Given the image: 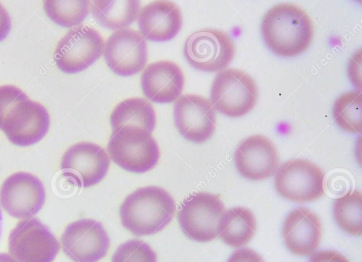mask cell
<instances>
[{"label":"cell","mask_w":362,"mask_h":262,"mask_svg":"<svg viewBox=\"0 0 362 262\" xmlns=\"http://www.w3.org/2000/svg\"><path fill=\"white\" fill-rule=\"evenodd\" d=\"M261 33L274 53L291 57L308 48L314 28L310 16L303 8L293 4L282 3L266 12L261 23Z\"/></svg>","instance_id":"6da1fadb"},{"label":"cell","mask_w":362,"mask_h":262,"mask_svg":"<svg viewBox=\"0 0 362 262\" xmlns=\"http://www.w3.org/2000/svg\"><path fill=\"white\" fill-rule=\"evenodd\" d=\"M175 203L165 189L154 186L136 189L124 200L119 209L121 222L136 236L154 234L171 221Z\"/></svg>","instance_id":"7a4b0ae2"},{"label":"cell","mask_w":362,"mask_h":262,"mask_svg":"<svg viewBox=\"0 0 362 262\" xmlns=\"http://www.w3.org/2000/svg\"><path fill=\"white\" fill-rule=\"evenodd\" d=\"M107 150L116 164L133 173L147 172L160 158L158 145L151 133L134 126H124L112 132Z\"/></svg>","instance_id":"3957f363"},{"label":"cell","mask_w":362,"mask_h":262,"mask_svg":"<svg viewBox=\"0 0 362 262\" xmlns=\"http://www.w3.org/2000/svg\"><path fill=\"white\" fill-rule=\"evenodd\" d=\"M257 88L247 73L226 69L215 77L210 91V101L221 113L231 117L243 116L252 110L257 101Z\"/></svg>","instance_id":"277c9868"},{"label":"cell","mask_w":362,"mask_h":262,"mask_svg":"<svg viewBox=\"0 0 362 262\" xmlns=\"http://www.w3.org/2000/svg\"><path fill=\"white\" fill-rule=\"evenodd\" d=\"M226 212L221 198L200 192L189 195L182 203L177 220L184 234L198 242H209L218 237L219 221Z\"/></svg>","instance_id":"5b68a950"},{"label":"cell","mask_w":362,"mask_h":262,"mask_svg":"<svg viewBox=\"0 0 362 262\" xmlns=\"http://www.w3.org/2000/svg\"><path fill=\"white\" fill-rule=\"evenodd\" d=\"M187 62L194 69L216 72L225 69L235 55V46L224 31L204 28L187 37L183 47Z\"/></svg>","instance_id":"8992f818"},{"label":"cell","mask_w":362,"mask_h":262,"mask_svg":"<svg viewBox=\"0 0 362 262\" xmlns=\"http://www.w3.org/2000/svg\"><path fill=\"white\" fill-rule=\"evenodd\" d=\"M325 173L313 162L295 159L282 164L275 172L274 186L283 198L296 203H306L325 193Z\"/></svg>","instance_id":"52a82bcc"},{"label":"cell","mask_w":362,"mask_h":262,"mask_svg":"<svg viewBox=\"0 0 362 262\" xmlns=\"http://www.w3.org/2000/svg\"><path fill=\"white\" fill-rule=\"evenodd\" d=\"M8 248L16 262H52L60 245L44 224L30 218L18 222L11 231Z\"/></svg>","instance_id":"ba28073f"},{"label":"cell","mask_w":362,"mask_h":262,"mask_svg":"<svg viewBox=\"0 0 362 262\" xmlns=\"http://www.w3.org/2000/svg\"><path fill=\"white\" fill-rule=\"evenodd\" d=\"M103 47V38L97 30L78 25L71 28L59 40L54 51V60L63 72L78 73L99 59Z\"/></svg>","instance_id":"9c48e42d"},{"label":"cell","mask_w":362,"mask_h":262,"mask_svg":"<svg viewBox=\"0 0 362 262\" xmlns=\"http://www.w3.org/2000/svg\"><path fill=\"white\" fill-rule=\"evenodd\" d=\"M110 157L99 144L76 143L64 153L60 163L62 176L78 187L88 188L100 183L107 175Z\"/></svg>","instance_id":"30bf717a"},{"label":"cell","mask_w":362,"mask_h":262,"mask_svg":"<svg viewBox=\"0 0 362 262\" xmlns=\"http://www.w3.org/2000/svg\"><path fill=\"white\" fill-rule=\"evenodd\" d=\"M46 198L45 186L36 176L25 171L7 177L0 187V205L11 217L33 218L43 207Z\"/></svg>","instance_id":"8fae6325"},{"label":"cell","mask_w":362,"mask_h":262,"mask_svg":"<svg viewBox=\"0 0 362 262\" xmlns=\"http://www.w3.org/2000/svg\"><path fill=\"white\" fill-rule=\"evenodd\" d=\"M60 241L64 253L74 262H98L106 256L110 244L103 224L92 219L69 224Z\"/></svg>","instance_id":"7c38bea8"},{"label":"cell","mask_w":362,"mask_h":262,"mask_svg":"<svg viewBox=\"0 0 362 262\" xmlns=\"http://www.w3.org/2000/svg\"><path fill=\"white\" fill-rule=\"evenodd\" d=\"M103 55L109 68L117 75H134L144 69L147 62L146 39L132 28L115 30L104 43Z\"/></svg>","instance_id":"4fadbf2b"},{"label":"cell","mask_w":362,"mask_h":262,"mask_svg":"<svg viewBox=\"0 0 362 262\" xmlns=\"http://www.w3.org/2000/svg\"><path fill=\"white\" fill-rule=\"evenodd\" d=\"M175 125L187 140L201 144L213 135L216 125L215 108L210 100L197 94H185L175 103Z\"/></svg>","instance_id":"5bb4252c"},{"label":"cell","mask_w":362,"mask_h":262,"mask_svg":"<svg viewBox=\"0 0 362 262\" xmlns=\"http://www.w3.org/2000/svg\"><path fill=\"white\" fill-rule=\"evenodd\" d=\"M49 115L40 103L28 98L18 102L6 115L0 130L18 146H30L40 142L47 133Z\"/></svg>","instance_id":"9a60e30c"},{"label":"cell","mask_w":362,"mask_h":262,"mask_svg":"<svg viewBox=\"0 0 362 262\" xmlns=\"http://www.w3.org/2000/svg\"><path fill=\"white\" fill-rule=\"evenodd\" d=\"M235 166L240 174L251 181H261L277 170L279 158L274 143L260 135H252L242 141L234 154Z\"/></svg>","instance_id":"2e32d148"},{"label":"cell","mask_w":362,"mask_h":262,"mask_svg":"<svg viewBox=\"0 0 362 262\" xmlns=\"http://www.w3.org/2000/svg\"><path fill=\"white\" fill-rule=\"evenodd\" d=\"M322 224L315 213L304 207H297L286 216L282 236L287 249L293 254L309 256L319 247Z\"/></svg>","instance_id":"e0dca14e"},{"label":"cell","mask_w":362,"mask_h":262,"mask_svg":"<svg viewBox=\"0 0 362 262\" xmlns=\"http://www.w3.org/2000/svg\"><path fill=\"white\" fill-rule=\"evenodd\" d=\"M185 76L180 67L170 60L149 64L141 76L144 96L158 103H169L177 99L184 88Z\"/></svg>","instance_id":"ac0fdd59"},{"label":"cell","mask_w":362,"mask_h":262,"mask_svg":"<svg viewBox=\"0 0 362 262\" xmlns=\"http://www.w3.org/2000/svg\"><path fill=\"white\" fill-rule=\"evenodd\" d=\"M138 26L142 36L153 42H166L174 38L182 26L178 6L170 1H154L141 8Z\"/></svg>","instance_id":"d6986e66"},{"label":"cell","mask_w":362,"mask_h":262,"mask_svg":"<svg viewBox=\"0 0 362 262\" xmlns=\"http://www.w3.org/2000/svg\"><path fill=\"white\" fill-rule=\"evenodd\" d=\"M256 230L255 217L250 210L243 206L226 210L218 227V236L227 245L240 248L246 245Z\"/></svg>","instance_id":"ffe728a7"},{"label":"cell","mask_w":362,"mask_h":262,"mask_svg":"<svg viewBox=\"0 0 362 262\" xmlns=\"http://www.w3.org/2000/svg\"><path fill=\"white\" fill-rule=\"evenodd\" d=\"M112 132L124 126L142 128L151 133L156 126V115L152 105L140 97L127 98L119 103L110 117Z\"/></svg>","instance_id":"44dd1931"},{"label":"cell","mask_w":362,"mask_h":262,"mask_svg":"<svg viewBox=\"0 0 362 262\" xmlns=\"http://www.w3.org/2000/svg\"><path fill=\"white\" fill-rule=\"evenodd\" d=\"M141 2L129 1H90V11L103 27L117 30L127 28L138 18Z\"/></svg>","instance_id":"7402d4cb"},{"label":"cell","mask_w":362,"mask_h":262,"mask_svg":"<svg viewBox=\"0 0 362 262\" xmlns=\"http://www.w3.org/2000/svg\"><path fill=\"white\" fill-rule=\"evenodd\" d=\"M333 214L335 222L346 233L352 236L362 234V193L349 192L334 200Z\"/></svg>","instance_id":"603a6c76"},{"label":"cell","mask_w":362,"mask_h":262,"mask_svg":"<svg viewBox=\"0 0 362 262\" xmlns=\"http://www.w3.org/2000/svg\"><path fill=\"white\" fill-rule=\"evenodd\" d=\"M333 118L343 130L360 134L362 131V96L361 91H347L335 101Z\"/></svg>","instance_id":"cb8c5ba5"},{"label":"cell","mask_w":362,"mask_h":262,"mask_svg":"<svg viewBox=\"0 0 362 262\" xmlns=\"http://www.w3.org/2000/svg\"><path fill=\"white\" fill-rule=\"evenodd\" d=\"M44 10L55 23L73 27L81 23L90 11V1H45Z\"/></svg>","instance_id":"d4e9b609"},{"label":"cell","mask_w":362,"mask_h":262,"mask_svg":"<svg viewBox=\"0 0 362 262\" xmlns=\"http://www.w3.org/2000/svg\"><path fill=\"white\" fill-rule=\"evenodd\" d=\"M112 262H157V256L147 243L131 239L117 249Z\"/></svg>","instance_id":"484cf974"},{"label":"cell","mask_w":362,"mask_h":262,"mask_svg":"<svg viewBox=\"0 0 362 262\" xmlns=\"http://www.w3.org/2000/svg\"><path fill=\"white\" fill-rule=\"evenodd\" d=\"M28 97L13 85L0 86V126L8 112L21 101Z\"/></svg>","instance_id":"4316f807"},{"label":"cell","mask_w":362,"mask_h":262,"mask_svg":"<svg viewBox=\"0 0 362 262\" xmlns=\"http://www.w3.org/2000/svg\"><path fill=\"white\" fill-rule=\"evenodd\" d=\"M308 262H350L341 253L333 250L315 251L310 255Z\"/></svg>","instance_id":"83f0119b"},{"label":"cell","mask_w":362,"mask_h":262,"mask_svg":"<svg viewBox=\"0 0 362 262\" xmlns=\"http://www.w3.org/2000/svg\"><path fill=\"white\" fill-rule=\"evenodd\" d=\"M227 262H264V261L254 250L249 248H242L235 251Z\"/></svg>","instance_id":"f1b7e54d"},{"label":"cell","mask_w":362,"mask_h":262,"mask_svg":"<svg viewBox=\"0 0 362 262\" xmlns=\"http://www.w3.org/2000/svg\"><path fill=\"white\" fill-rule=\"evenodd\" d=\"M11 28L10 16L6 8L0 4V41L8 34Z\"/></svg>","instance_id":"f546056e"},{"label":"cell","mask_w":362,"mask_h":262,"mask_svg":"<svg viewBox=\"0 0 362 262\" xmlns=\"http://www.w3.org/2000/svg\"><path fill=\"white\" fill-rule=\"evenodd\" d=\"M0 262H16V260L9 254L0 253Z\"/></svg>","instance_id":"4dcf8cb0"},{"label":"cell","mask_w":362,"mask_h":262,"mask_svg":"<svg viewBox=\"0 0 362 262\" xmlns=\"http://www.w3.org/2000/svg\"><path fill=\"white\" fill-rule=\"evenodd\" d=\"M1 230H2V214H1V209H0V237H1Z\"/></svg>","instance_id":"1f68e13d"}]
</instances>
